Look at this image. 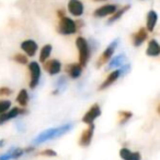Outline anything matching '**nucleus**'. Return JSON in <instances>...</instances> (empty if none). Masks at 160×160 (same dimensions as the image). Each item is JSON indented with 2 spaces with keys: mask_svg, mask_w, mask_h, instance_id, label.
I'll return each instance as SVG.
<instances>
[{
  "mask_svg": "<svg viewBox=\"0 0 160 160\" xmlns=\"http://www.w3.org/2000/svg\"><path fill=\"white\" fill-rule=\"evenodd\" d=\"M11 150L10 149L8 152H6V154H3L2 156H0V160H10L11 159Z\"/></svg>",
  "mask_w": 160,
  "mask_h": 160,
  "instance_id": "obj_29",
  "label": "nucleus"
},
{
  "mask_svg": "<svg viewBox=\"0 0 160 160\" xmlns=\"http://www.w3.org/2000/svg\"><path fill=\"white\" fill-rule=\"evenodd\" d=\"M158 21V14H157L156 11L150 10L147 14V31L148 32H152Z\"/></svg>",
  "mask_w": 160,
  "mask_h": 160,
  "instance_id": "obj_17",
  "label": "nucleus"
},
{
  "mask_svg": "<svg viewBox=\"0 0 160 160\" xmlns=\"http://www.w3.org/2000/svg\"><path fill=\"white\" fill-rule=\"evenodd\" d=\"M147 39V31L145 28H141L136 33L133 34V44L134 46L138 47Z\"/></svg>",
  "mask_w": 160,
  "mask_h": 160,
  "instance_id": "obj_13",
  "label": "nucleus"
},
{
  "mask_svg": "<svg viewBox=\"0 0 160 160\" xmlns=\"http://www.w3.org/2000/svg\"><path fill=\"white\" fill-rule=\"evenodd\" d=\"M57 30L63 35H71V34H75L77 32V24L69 18L62 17Z\"/></svg>",
  "mask_w": 160,
  "mask_h": 160,
  "instance_id": "obj_3",
  "label": "nucleus"
},
{
  "mask_svg": "<svg viewBox=\"0 0 160 160\" xmlns=\"http://www.w3.org/2000/svg\"><path fill=\"white\" fill-rule=\"evenodd\" d=\"M67 73L69 74L71 78H78L81 75V72H82V67L79 63H74V64H69L66 68Z\"/></svg>",
  "mask_w": 160,
  "mask_h": 160,
  "instance_id": "obj_18",
  "label": "nucleus"
},
{
  "mask_svg": "<svg viewBox=\"0 0 160 160\" xmlns=\"http://www.w3.org/2000/svg\"><path fill=\"white\" fill-rule=\"evenodd\" d=\"M10 107H11L10 100H0V114L8 111L10 109Z\"/></svg>",
  "mask_w": 160,
  "mask_h": 160,
  "instance_id": "obj_24",
  "label": "nucleus"
},
{
  "mask_svg": "<svg viewBox=\"0 0 160 160\" xmlns=\"http://www.w3.org/2000/svg\"><path fill=\"white\" fill-rule=\"evenodd\" d=\"M118 7L115 4H105V6H102L100 8H98L96 11L93 12V15L96 18H103V17H108V15L113 14L116 11Z\"/></svg>",
  "mask_w": 160,
  "mask_h": 160,
  "instance_id": "obj_8",
  "label": "nucleus"
},
{
  "mask_svg": "<svg viewBox=\"0 0 160 160\" xmlns=\"http://www.w3.org/2000/svg\"><path fill=\"white\" fill-rule=\"evenodd\" d=\"M124 58L125 56L124 55H119L118 57H115L109 64V69H113V68H116V67H120V65L123 63L124 61Z\"/></svg>",
  "mask_w": 160,
  "mask_h": 160,
  "instance_id": "obj_22",
  "label": "nucleus"
},
{
  "mask_svg": "<svg viewBox=\"0 0 160 160\" xmlns=\"http://www.w3.org/2000/svg\"><path fill=\"white\" fill-rule=\"evenodd\" d=\"M121 74H122L121 70H115V71L111 72V73L108 75V78H105L104 82L101 84V86H100V88H99V89H101V91H102V89H105V88H108L109 86H111L114 82H116V80L120 78Z\"/></svg>",
  "mask_w": 160,
  "mask_h": 160,
  "instance_id": "obj_14",
  "label": "nucleus"
},
{
  "mask_svg": "<svg viewBox=\"0 0 160 160\" xmlns=\"http://www.w3.org/2000/svg\"><path fill=\"white\" fill-rule=\"evenodd\" d=\"M118 42H119V39H115V40H113V42H112L109 46H108V48L103 51V53L101 55V57L98 59L97 67L101 68L103 64H105L110 59H111V57L113 56V53H114V50H115L116 46H118Z\"/></svg>",
  "mask_w": 160,
  "mask_h": 160,
  "instance_id": "obj_4",
  "label": "nucleus"
},
{
  "mask_svg": "<svg viewBox=\"0 0 160 160\" xmlns=\"http://www.w3.org/2000/svg\"><path fill=\"white\" fill-rule=\"evenodd\" d=\"M21 49L30 57H33V56L36 53L37 50V44L32 39H26L24 42H22L21 44Z\"/></svg>",
  "mask_w": 160,
  "mask_h": 160,
  "instance_id": "obj_11",
  "label": "nucleus"
},
{
  "mask_svg": "<svg viewBox=\"0 0 160 160\" xmlns=\"http://www.w3.org/2000/svg\"><path fill=\"white\" fill-rule=\"evenodd\" d=\"M100 116H101L100 106H99L98 103H94V105L86 112V114L82 118V121L85 123H87V124H91V123H93V121Z\"/></svg>",
  "mask_w": 160,
  "mask_h": 160,
  "instance_id": "obj_6",
  "label": "nucleus"
},
{
  "mask_svg": "<svg viewBox=\"0 0 160 160\" xmlns=\"http://www.w3.org/2000/svg\"><path fill=\"white\" fill-rule=\"evenodd\" d=\"M68 10L74 17H81L83 13V4L80 0H69Z\"/></svg>",
  "mask_w": 160,
  "mask_h": 160,
  "instance_id": "obj_9",
  "label": "nucleus"
},
{
  "mask_svg": "<svg viewBox=\"0 0 160 160\" xmlns=\"http://www.w3.org/2000/svg\"><path fill=\"white\" fill-rule=\"evenodd\" d=\"M133 113L130 111H120L119 112V119H120V124H124L132 118Z\"/></svg>",
  "mask_w": 160,
  "mask_h": 160,
  "instance_id": "obj_23",
  "label": "nucleus"
},
{
  "mask_svg": "<svg viewBox=\"0 0 160 160\" xmlns=\"http://www.w3.org/2000/svg\"><path fill=\"white\" fill-rule=\"evenodd\" d=\"M57 14L59 15V18H62V17H64L65 12H64L63 10H58V11H57Z\"/></svg>",
  "mask_w": 160,
  "mask_h": 160,
  "instance_id": "obj_30",
  "label": "nucleus"
},
{
  "mask_svg": "<svg viewBox=\"0 0 160 160\" xmlns=\"http://www.w3.org/2000/svg\"><path fill=\"white\" fill-rule=\"evenodd\" d=\"M11 93H12V92H11V89L9 88V87H6V86L0 87V96H9Z\"/></svg>",
  "mask_w": 160,
  "mask_h": 160,
  "instance_id": "obj_27",
  "label": "nucleus"
},
{
  "mask_svg": "<svg viewBox=\"0 0 160 160\" xmlns=\"http://www.w3.org/2000/svg\"><path fill=\"white\" fill-rule=\"evenodd\" d=\"M130 8V4H126V6H124L123 8L120 9V10H118V9H116V11L113 13V15H112V17H111V19L109 20V23H113V22L118 21V20L120 19V18L122 17V15H123L124 13H125L126 11H127Z\"/></svg>",
  "mask_w": 160,
  "mask_h": 160,
  "instance_id": "obj_20",
  "label": "nucleus"
},
{
  "mask_svg": "<svg viewBox=\"0 0 160 160\" xmlns=\"http://www.w3.org/2000/svg\"><path fill=\"white\" fill-rule=\"evenodd\" d=\"M44 69L48 72L51 75H55L58 74L62 70V63H60L58 60H48V61L44 62Z\"/></svg>",
  "mask_w": 160,
  "mask_h": 160,
  "instance_id": "obj_10",
  "label": "nucleus"
},
{
  "mask_svg": "<svg viewBox=\"0 0 160 160\" xmlns=\"http://www.w3.org/2000/svg\"><path fill=\"white\" fill-rule=\"evenodd\" d=\"M29 70H30L31 74V80H30V87L31 88H35L40 82L41 78V67L37 62L33 61L30 62L29 64Z\"/></svg>",
  "mask_w": 160,
  "mask_h": 160,
  "instance_id": "obj_5",
  "label": "nucleus"
},
{
  "mask_svg": "<svg viewBox=\"0 0 160 160\" xmlns=\"http://www.w3.org/2000/svg\"><path fill=\"white\" fill-rule=\"evenodd\" d=\"M93 132H94V125L93 123H91V124H89V128L83 131L82 134H81L79 139L80 146L87 147V146L90 145V143L92 141V137H93Z\"/></svg>",
  "mask_w": 160,
  "mask_h": 160,
  "instance_id": "obj_7",
  "label": "nucleus"
},
{
  "mask_svg": "<svg viewBox=\"0 0 160 160\" xmlns=\"http://www.w3.org/2000/svg\"><path fill=\"white\" fill-rule=\"evenodd\" d=\"M41 155H42V156H47V157H55L57 154H56V152H54V150H52V149H46L41 152Z\"/></svg>",
  "mask_w": 160,
  "mask_h": 160,
  "instance_id": "obj_28",
  "label": "nucleus"
},
{
  "mask_svg": "<svg viewBox=\"0 0 160 160\" xmlns=\"http://www.w3.org/2000/svg\"><path fill=\"white\" fill-rule=\"evenodd\" d=\"M24 111H22L21 109H19L18 107H14L8 112H3V113L0 114V124H3L7 121L11 120V119H14L15 117H18L20 113H23Z\"/></svg>",
  "mask_w": 160,
  "mask_h": 160,
  "instance_id": "obj_12",
  "label": "nucleus"
},
{
  "mask_svg": "<svg viewBox=\"0 0 160 160\" xmlns=\"http://www.w3.org/2000/svg\"><path fill=\"white\" fill-rule=\"evenodd\" d=\"M2 145H3V141H0V147H1Z\"/></svg>",
  "mask_w": 160,
  "mask_h": 160,
  "instance_id": "obj_31",
  "label": "nucleus"
},
{
  "mask_svg": "<svg viewBox=\"0 0 160 160\" xmlns=\"http://www.w3.org/2000/svg\"><path fill=\"white\" fill-rule=\"evenodd\" d=\"M120 156L123 160H141V156L138 152H130L128 148H122L120 150Z\"/></svg>",
  "mask_w": 160,
  "mask_h": 160,
  "instance_id": "obj_15",
  "label": "nucleus"
},
{
  "mask_svg": "<svg viewBox=\"0 0 160 160\" xmlns=\"http://www.w3.org/2000/svg\"><path fill=\"white\" fill-rule=\"evenodd\" d=\"M71 127H73L71 124H65L59 128H48V130L42 132L40 135H37V137L33 141V143L41 144V143H44V142H46V141H49V139L59 137V136H62V135H64L65 133L68 132V131L71 128Z\"/></svg>",
  "mask_w": 160,
  "mask_h": 160,
  "instance_id": "obj_1",
  "label": "nucleus"
},
{
  "mask_svg": "<svg viewBox=\"0 0 160 160\" xmlns=\"http://www.w3.org/2000/svg\"><path fill=\"white\" fill-rule=\"evenodd\" d=\"M93 1H104V0H93Z\"/></svg>",
  "mask_w": 160,
  "mask_h": 160,
  "instance_id": "obj_32",
  "label": "nucleus"
},
{
  "mask_svg": "<svg viewBox=\"0 0 160 160\" xmlns=\"http://www.w3.org/2000/svg\"><path fill=\"white\" fill-rule=\"evenodd\" d=\"M17 101L20 106L26 107V105H28V102H29V95H28L26 89H21V91H20V93L18 94V96H17Z\"/></svg>",
  "mask_w": 160,
  "mask_h": 160,
  "instance_id": "obj_19",
  "label": "nucleus"
},
{
  "mask_svg": "<svg viewBox=\"0 0 160 160\" xmlns=\"http://www.w3.org/2000/svg\"><path fill=\"white\" fill-rule=\"evenodd\" d=\"M13 60H14L15 62H18V63H21V64L28 63V58L24 55H22V53H17V55L13 57Z\"/></svg>",
  "mask_w": 160,
  "mask_h": 160,
  "instance_id": "obj_26",
  "label": "nucleus"
},
{
  "mask_svg": "<svg viewBox=\"0 0 160 160\" xmlns=\"http://www.w3.org/2000/svg\"><path fill=\"white\" fill-rule=\"evenodd\" d=\"M76 45H77L78 51H79V64L81 67H86L90 57L89 44L85 38L80 36L76 39Z\"/></svg>",
  "mask_w": 160,
  "mask_h": 160,
  "instance_id": "obj_2",
  "label": "nucleus"
},
{
  "mask_svg": "<svg viewBox=\"0 0 160 160\" xmlns=\"http://www.w3.org/2000/svg\"><path fill=\"white\" fill-rule=\"evenodd\" d=\"M24 154V150L21 148H12L11 150V159H18Z\"/></svg>",
  "mask_w": 160,
  "mask_h": 160,
  "instance_id": "obj_25",
  "label": "nucleus"
},
{
  "mask_svg": "<svg viewBox=\"0 0 160 160\" xmlns=\"http://www.w3.org/2000/svg\"><path fill=\"white\" fill-rule=\"evenodd\" d=\"M146 53L149 57H158L160 53V47L159 44L156 39H152L148 44L147 50H146Z\"/></svg>",
  "mask_w": 160,
  "mask_h": 160,
  "instance_id": "obj_16",
  "label": "nucleus"
},
{
  "mask_svg": "<svg viewBox=\"0 0 160 160\" xmlns=\"http://www.w3.org/2000/svg\"><path fill=\"white\" fill-rule=\"evenodd\" d=\"M51 52H52V46H51V45H48V44L45 45V46L42 48V50H41L40 61L44 63V62L49 58V56H51Z\"/></svg>",
  "mask_w": 160,
  "mask_h": 160,
  "instance_id": "obj_21",
  "label": "nucleus"
}]
</instances>
